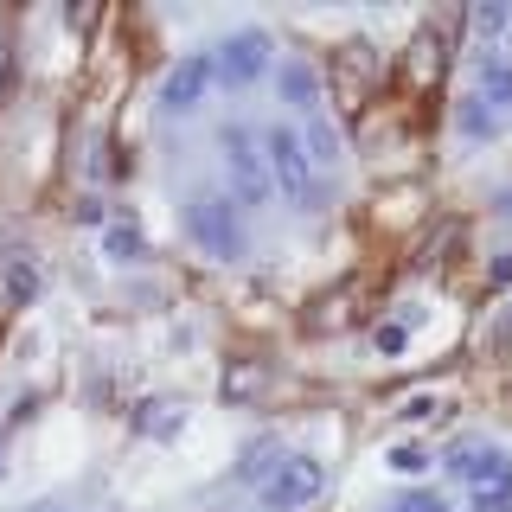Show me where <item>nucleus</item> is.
Segmentation results:
<instances>
[{
	"label": "nucleus",
	"instance_id": "nucleus-1",
	"mask_svg": "<svg viewBox=\"0 0 512 512\" xmlns=\"http://www.w3.org/2000/svg\"><path fill=\"white\" fill-rule=\"evenodd\" d=\"M186 237L199 244L205 256H218V263H237L244 256V212H237V199H224V192H192L186 199Z\"/></svg>",
	"mask_w": 512,
	"mask_h": 512
},
{
	"label": "nucleus",
	"instance_id": "nucleus-2",
	"mask_svg": "<svg viewBox=\"0 0 512 512\" xmlns=\"http://www.w3.org/2000/svg\"><path fill=\"white\" fill-rule=\"evenodd\" d=\"M263 160H269V180H276L288 199L308 212V205H327V186L308 173V154H301V135L288 122H276V128H263Z\"/></svg>",
	"mask_w": 512,
	"mask_h": 512
},
{
	"label": "nucleus",
	"instance_id": "nucleus-3",
	"mask_svg": "<svg viewBox=\"0 0 512 512\" xmlns=\"http://www.w3.org/2000/svg\"><path fill=\"white\" fill-rule=\"evenodd\" d=\"M263 148V135H250V128H218V154H224V173H231V192H237V212L244 205H263L269 192H276V180H269V160L256 154Z\"/></svg>",
	"mask_w": 512,
	"mask_h": 512
},
{
	"label": "nucleus",
	"instance_id": "nucleus-4",
	"mask_svg": "<svg viewBox=\"0 0 512 512\" xmlns=\"http://www.w3.org/2000/svg\"><path fill=\"white\" fill-rule=\"evenodd\" d=\"M256 493H263L269 512H301V506H314L320 493H327V468H320L314 455H282Z\"/></svg>",
	"mask_w": 512,
	"mask_h": 512
},
{
	"label": "nucleus",
	"instance_id": "nucleus-5",
	"mask_svg": "<svg viewBox=\"0 0 512 512\" xmlns=\"http://www.w3.org/2000/svg\"><path fill=\"white\" fill-rule=\"evenodd\" d=\"M448 474L461 480L468 493H487V487H512V461H506V448H493V442H455L448 448Z\"/></svg>",
	"mask_w": 512,
	"mask_h": 512
},
{
	"label": "nucleus",
	"instance_id": "nucleus-6",
	"mask_svg": "<svg viewBox=\"0 0 512 512\" xmlns=\"http://www.w3.org/2000/svg\"><path fill=\"white\" fill-rule=\"evenodd\" d=\"M212 71H218V84H231V90H250L256 77L269 71V32H256V26H244V32H231V39L212 52Z\"/></svg>",
	"mask_w": 512,
	"mask_h": 512
},
{
	"label": "nucleus",
	"instance_id": "nucleus-7",
	"mask_svg": "<svg viewBox=\"0 0 512 512\" xmlns=\"http://www.w3.org/2000/svg\"><path fill=\"white\" fill-rule=\"evenodd\" d=\"M212 84H218L212 52H186L167 77H160V109H167V116H192V109L205 103V90H212Z\"/></svg>",
	"mask_w": 512,
	"mask_h": 512
},
{
	"label": "nucleus",
	"instance_id": "nucleus-8",
	"mask_svg": "<svg viewBox=\"0 0 512 512\" xmlns=\"http://www.w3.org/2000/svg\"><path fill=\"white\" fill-rule=\"evenodd\" d=\"M474 96H480V103H487L500 122L512 116V64H506L500 52H480V58H474Z\"/></svg>",
	"mask_w": 512,
	"mask_h": 512
},
{
	"label": "nucleus",
	"instance_id": "nucleus-9",
	"mask_svg": "<svg viewBox=\"0 0 512 512\" xmlns=\"http://www.w3.org/2000/svg\"><path fill=\"white\" fill-rule=\"evenodd\" d=\"M282 96H288V109H295V116H314V109H320V77L301 58L282 64Z\"/></svg>",
	"mask_w": 512,
	"mask_h": 512
},
{
	"label": "nucleus",
	"instance_id": "nucleus-10",
	"mask_svg": "<svg viewBox=\"0 0 512 512\" xmlns=\"http://www.w3.org/2000/svg\"><path fill=\"white\" fill-rule=\"evenodd\" d=\"M455 128H461L468 141H493V135H500V116H493V109H487V103H480V96L468 90V96L455 103Z\"/></svg>",
	"mask_w": 512,
	"mask_h": 512
},
{
	"label": "nucleus",
	"instance_id": "nucleus-11",
	"mask_svg": "<svg viewBox=\"0 0 512 512\" xmlns=\"http://www.w3.org/2000/svg\"><path fill=\"white\" fill-rule=\"evenodd\" d=\"M301 154H308L314 167H333V160H340V135H333L327 109H314V116H308V141H301Z\"/></svg>",
	"mask_w": 512,
	"mask_h": 512
},
{
	"label": "nucleus",
	"instance_id": "nucleus-12",
	"mask_svg": "<svg viewBox=\"0 0 512 512\" xmlns=\"http://www.w3.org/2000/svg\"><path fill=\"white\" fill-rule=\"evenodd\" d=\"M103 256H116V263H135V256H141L135 224H109V231H103Z\"/></svg>",
	"mask_w": 512,
	"mask_h": 512
},
{
	"label": "nucleus",
	"instance_id": "nucleus-13",
	"mask_svg": "<svg viewBox=\"0 0 512 512\" xmlns=\"http://www.w3.org/2000/svg\"><path fill=\"white\" fill-rule=\"evenodd\" d=\"M384 468H391V474H423V468H429V455H423L416 442H397L391 455H384Z\"/></svg>",
	"mask_w": 512,
	"mask_h": 512
},
{
	"label": "nucleus",
	"instance_id": "nucleus-14",
	"mask_svg": "<svg viewBox=\"0 0 512 512\" xmlns=\"http://www.w3.org/2000/svg\"><path fill=\"white\" fill-rule=\"evenodd\" d=\"M391 512H448V500H442V493L410 487V493H397V500H391Z\"/></svg>",
	"mask_w": 512,
	"mask_h": 512
},
{
	"label": "nucleus",
	"instance_id": "nucleus-15",
	"mask_svg": "<svg viewBox=\"0 0 512 512\" xmlns=\"http://www.w3.org/2000/svg\"><path fill=\"white\" fill-rule=\"evenodd\" d=\"M32 288H39L32 263H26V256H13V269H7V295H13V301H32Z\"/></svg>",
	"mask_w": 512,
	"mask_h": 512
},
{
	"label": "nucleus",
	"instance_id": "nucleus-16",
	"mask_svg": "<svg viewBox=\"0 0 512 512\" xmlns=\"http://www.w3.org/2000/svg\"><path fill=\"white\" fill-rule=\"evenodd\" d=\"M468 512H512V487H487V493H474Z\"/></svg>",
	"mask_w": 512,
	"mask_h": 512
},
{
	"label": "nucleus",
	"instance_id": "nucleus-17",
	"mask_svg": "<svg viewBox=\"0 0 512 512\" xmlns=\"http://www.w3.org/2000/svg\"><path fill=\"white\" fill-rule=\"evenodd\" d=\"M404 416H416V423H423V416H436V397H410Z\"/></svg>",
	"mask_w": 512,
	"mask_h": 512
},
{
	"label": "nucleus",
	"instance_id": "nucleus-18",
	"mask_svg": "<svg viewBox=\"0 0 512 512\" xmlns=\"http://www.w3.org/2000/svg\"><path fill=\"white\" fill-rule=\"evenodd\" d=\"M378 346L384 352H404V327H378Z\"/></svg>",
	"mask_w": 512,
	"mask_h": 512
},
{
	"label": "nucleus",
	"instance_id": "nucleus-19",
	"mask_svg": "<svg viewBox=\"0 0 512 512\" xmlns=\"http://www.w3.org/2000/svg\"><path fill=\"white\" fill-rule=\"evenodd\" d=\"M500 212H506V218H512V186H506V192H500Z\"/></svg>",
	"mask_w": 512,
	"mask_h": 512
}]
</instances>
